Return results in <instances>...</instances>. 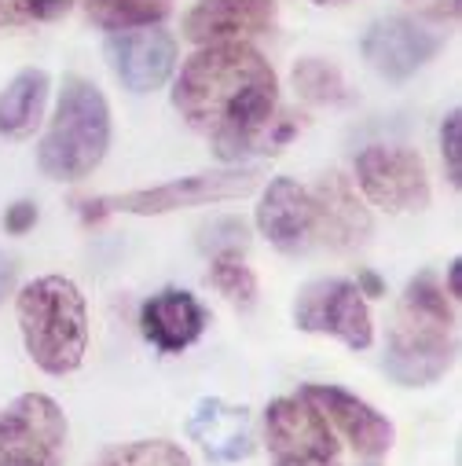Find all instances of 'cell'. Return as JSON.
<instances>
[{
  "instance_id": "1",
  "label": "cell",
  "mask_w": 462,
  "mask_h": 466,
  "mask_svg": "<svg viewBox=\"0 0 462 466\" xmlns=\"http://www.w3.org/2000/svg\"><path fill=\"white\" fill-rule=\"evenodd\" d=\"M173 106L227 166H239L250 155H276L297 133L290 114H279V77L272 63L246 41L202 45L180 66Z\"/></svg>"
},
{
  "instance_id": "2",
  "label": "cell",
  "mask_w": 462,
  "mask_h": 466,
  "mask_svg": "<svg viewBox=\"0 0 462 466\" xmlns=\"http://www.w3.org/2000/svg\"><path fill=\"white\" fill-rule=\"evenodd\" d=\"M451 327L455 316L437 276H415L397 305L386 338V375L400 386H433L437 379H444L455 360Z\"/></svg>"
},
{
  "instance_id": "3",
  "label": "cell",
  "mask_w": 462,
  "mask_h": 466,
  "mask_svg": "<svg viewBox=\"0 0 462 466\" xmlns=\"http://www.w3.org/2000/svg\"><path fill=\"white\" fill-rule=\"evenodd\" d=\"M19 330L26 353L48 375H70L81 368L88 349V309L74 279L41 276L15 298Z\"/></svg>"
},
{
  "instance_id": "4",
  "label": "cell",
  "mask_w": 462,
  "mask_h": 466,
  "mask_svg": "<svg viewBox=\"0 0 462 466\" xmlns=\"http://www.w3.org/2000/svg\"><path fill=\"white\" fill-rule=\"evenodd\" d=\"M106 147H110V106L103 92L77 74L63 77L55 114L37 147L41 173L66 184L85 180L103 162Z\"/></svg>"
},
{
  "instance_id": "5",
  "label": "cell",
  "mask_w": 462,
  "mask_h": 466,
  "mask_svg": "<svg viewBox=\"0 0 462 466\" xmlns=\"http://www.w3.org/2000/svg\"><path fill=\"white\" fill-rule=\"evenodd\" d=\"M261 177H265L261 166H231V169H220V173H195V177H180V180H169V184H158V187L85 202L81 213H85V220H103L106 213L158 217V213L191 209V206H206V202L243 198L261 184Z\"/></svg>"
},
{
  "instance_id": "6",
  "label": "cell",
  "mask_w": 462,
  "mask_h": 466,
  "mask_svg": "<svg viewBox=\"0 0 462 466\" xmlns=\"http://www.w3.org/2000/svg\"><path fill=\"white\" fill-rule=\"evenodd\" d=\"M66 415L45 393H23L0 411V466H63Z\"/></svg>"
},
{
  "instance_id": "7",
  "label": "cell",
  "mask_w": 462,
  "mask_h": 466,
  "mask_svg": "<svg viewBox=\"0 0 462 466\" xmlns=\"http://www.w3.org/2000/svg\"><path fill=\"white\" fill-rule=\"evenodd\" d=\"M265 441L276 466H341L330 422L301 397H276L265 411Z\"/></svg>"
},
{
  "instance_id": "8",
  "label": "cell",
  "mask_w": 462,
  "mask_h": 466,
  "mask_svg": "<svg viewBox=\"0 0 462 466\" xmlns=\"http://www.w3.org/2000/svg\"><path fill=\"white\" fill-rule=\"evenodd\" d=\"M294 323L308 334H326L337 338L349 349H371L375 341V323L364 294L357 290L353 279H312L301 287L294 301Z\"/></svg>"
},
{
  "instance_id": "9",
  "label": "cell",
  "mask_w": 462,
  "mask_h": 466,
  "mask_svg": "<svg viewBox=\"0 0 462 466\" xmlns=\"http://www.w3.org/2000/svg\"><path fill=\"white\" fill-rule=\"evenodd\" d=\"M357 184L386 213H407L429 206L426 162L411 147H397V144L364 147L357 155Z\"/></svg>"
},
{
  "instance_id": "10",
  "label": "cell",
  "mask_w": 462,
  "mask_h": 466,
  "mask_svg": "<svg viewBox=\"0 0 462 466\" xmlns=\"http://www.w3.org/2000/svg\"><path fill=\"white\" fill-rule=\"evenodd\" d=\"M345 441L353 444L357 455L364 459H378L393 448L397 441V430L386 415H378L367 400H360L357 393L341 390V386H323V382H312V386H301L297 390Z\"/></svg>"
},
{
  "instance_id": "11",
  "label": "cell",
  "mask_w": 462,
  "mask_h": 466,
  "mask_svg": "<svg viewBox=\"0 0 462 466\" xmlns=\"http://www.w3.org/2000/svg\"><path fill=\"white\" fill-rule=\"evenodd\" d=\"M440 34L426 30L422 23L407 15L378 19L364 37V59L375 74L386 81H407L415 70H422L440 52Z\"/></svg>"
},
{
  "instance_id": "12",
  "label": "cell",
  "mask_w": 462,
  "mask_h": 466,
  "mask_svg": "<svg viewBox=\"0 0 462 466\" xmlns=\"http://www.w3.org/2000/svg\"><path fill=\"white\" fill-rule=\"evenodd\" d=\"M106 56L118 81L129 92H155L169 81L176 66V41L173 34L158 26H136V30H118L106 37Z\"/></svg>"
},
{
  "instance_id": "13",
  "label": "cell",
  "mask_w": 462,
  "mask_h": 466,
  "mask_svg": "<svg viewBox=\"0 0 462 466\" xmlns=\"http://www.w3.org/2000/svg\"><path fill=\"white\" fill-rule=\"evenodd\" d=\"M279 8L276 0H198L184 15V37L202 45L246 41L276 30Z\"/></svg>"
},
{
  "instance_id": "14",
  "label": "cell",
  "mask_w": 462,
  "mask_h": 466,
  "mask_svg": "<svg viewBox=\"0 0 462 466\" xmlns=\"http://www.w3.org/2000/svg\"><path fill=\"white\" fill-rule=\"evenodd\" d=\"M257 228L261 236L283 254H301L316 239V202L312 191L301 187L290 177H276L257 206Z\"/></svg>"
},
{
  "instance_id": "15",
  "label": "cell",
  "mask_w": 462,
  "mask_h": 466,
  "mask_svg": "<svg viewBox=\"0 0 462 466\" xmlns=\"http://www.w3.org/2000/svg\"><path fill=\"white\" fill-rule=\"evenodd\" d=\"M206 323H209L206 305L191 290H180V287L158 290L140 309V330L162 353H184V349H191L202 338Z\"/></svg>"
},
{
  "instance_id": "16",
  "label": "cell",
  "mask_w": 462,
  "mask_h": 466,
  "mask_svg": "<svg viewBox=\"0 0 462 466\" xmlns=\"http://www.w3.org/2000/svg\"><path fill=\"white\" fill-rule=\"evenodd\" d=\"M316 202V239L334 250H353L371 236V217L357 198L353 184L341 173H330L312 191Z\"/></svg>"
},
{
  "instance_id": "17",
  "label": "cell",
  "mask_w": 462,
  "mask_h": 466,
  "mask_svg": "<svg viewBox=\"0 0 462 466\" xmlns=\"http://www.w3.org/2000/svg\"><path fill=\"white\" fill-rule=\"evenodd\" d=\"M191 441L202 444V451L213 462H239L254 451V422L246 408L224 404V400H202L198 411L187 422Z\"/></svg>"
},
{
  "instance_id": "18",
  "label": "cell",
  "mask_w": 462,
  "mask_h": 466,
  "mask_svg": "<svg viewBox=\"0 0 462 466\" xmlns=\"http://www.w3.org/2000/svg\"><path fill=\"white\" fill-rule=\"evenodd\" d=\"M48 74L37 66L19 70L8 88L0 92V137H30L41 118H45V103H48Z\"/></svg>"
},
{
  "instance_id": "19",
  "label": "cell",
  "mask_w": 462,
  "mask_h": 466,
  "mask_svg": "<svg viewBox=\"0 0 462 466\" xmlns=\"http://www.w3.org/2000/svg\"><path fill=\"white\" fill-rule=\"evenodd\" d=\"M85 12L99 30L118 34L136 26H158L173 12V0H88Z\"/></svg>"
},
{
  "instance_id": "20",
  "label": "cell",
  "mask_w": 462,
  "mask_h": 466,
  "mask_svg": "<svg viewBox=\"0 0 462 466\" xmlns=\"http://www.w3.org/2000/svg\"><path fill=\"white\" fill-rule=\"evenodd\" d=\"M294 88H297L301 99L319 103V106H334V103H349L353 99V92H349V85H345L341 70L334 63H326V59H316V56L301 59L294 66Z\"/></svg>"
},
{
  "instance_id": "21",
  "label": "cell",
  "mask_w": 462,
  "mask_h": 466,
  "mask_svg": "<svg viewBox=\"0 0 462 466\" xmlns=\"http://www.w3.org/2000/svg\"><path fill=\"white\" fill-rule=\"evenodd\" d=\"M95 466H191V455L173 441H133L106 448Z\"/></svg>"
},
{
  "instance_id": "22",
  "label": "cell",
  "mask_w": 462,
  "mask_h": 466,
  "mask_svg": "<svg viewBox=\"0 0 462 466\" xmlns=\"http://www.w3.org/2000/svg\"><path fill=\"white\" fill-rule=\"evenodd\" d=\"M209 283L239 309H250L257 301V276L243 261V254H216L209 268Z\"/></svg>"
},
{
  "instance_id": "23",
  "label": "cell",
  "mask_w": 462,
  "mask_h": 466,
  "mask_svg": "<svg viewBox=\"0 0 462 466\" xmlns=\"http://www.w3.org/2000/svg\"><path fill=\"white\" fill-rule=\"evenodd\" d=\"M246 247H250V231L239 217H220V220L202 228V250H209L213 258L216 254H243Z\"/></svg>"
},
{
  "instance_id": "24",
  "label": "cell",
  "mask_w": 462,
  "mask_h": 466,
  "mask_svg": "<svg viewBox=\"0 0 462 466\" xmlns=\"http://www.w3.org/2000/svg\"><path fill=\"white\" fill-rule=\"evenodd\" d=\"M440 155H444V173L451 187H462V114L451 110L440 126Z\"/></svg>"
},
{
  "instance_id": "25",
  "label": "cell",
  "mask_w": 462,
  "mask_h": 466,
  "mask_svg": "<svg viewBox=\"0 0 462 466\" xmlns=\"http://www.w3.org/2000/svg\"><path fill=\"white\" fill-rule=\"evenodd\" d=\"M19 5L26 23H55L74 8V0H19Z\"/></svg>"
},
{
  "instance_id": "26",
  "label": "cell",
  "mask_w": 462,
  "mask_h": 466,
  "mask_svg": "<svg viewBox=\"0 0 462 466\" xmlns=\"http://www.w3.org/2000/svg\"><path fill=\"white\" fill-rule=\"evenodd\" d=\"M34 224H37V206H34V202H15V206H8V213H5L8 236H26Z\"/></svg>"
},
{
  "instance_id": "27",
  "label": "cell",
  "mask_w": 462,
  "mask_h": 466,
  "mask_svg": "<svg viewBox=\"0 0 462 466\" xmlns=\"http://www.w3.org/2000/svg\"><path fill=\"white\" fill-rule=\"evenodd\" d=\"M407 5L415 12H422L426 19H437V23L458 19V12H462V0H407Z\"/></svg>"
},
{
  "instance_id": "28",
  "label": "cell",
  "mask_w": 462,
  "mask_h": 466,
  "mask_svg": "<svg viewBox=\"0 0 462 466\" xmlns=\"http://www.w3.org/2000/svg\"><path fill=\"white\" fill-rule=\"evenodd\" d=\"M357 290L367 294V298H382V294H386V283H382L371 268H360V272H357Z\"/></svg>"
},
{
  "instance_id": "29",
  "label": "cell",
  "mask_w": 462,
  "mask_h": 466,
  "mask_svg": "<svg viewBox=\"0 0 462 466\" xmlns=\"http://www.w3.org/2000/svg\"><path fill=\"white\" fill-rule=\"evenodd\" d=\"M0 26H26L19 0H0Z\"/></svg>"
},
{
  "instance_id": "30",
  "label": "cell",
  "mask_w": 462,
  "mask_h": 466,
  "mask_svg": "<svg viewBox=\"0 0 462 466\" xmlns=\"http://www.w3.org/2000/svg\"><path fill=\"white\" fill-rule=\"evenodd\" d=\"M447 294L455 301L462 298V261H451V268H447Z\"/></svg>"
},
{
  "instance_id": "31",
  "label": "cell",
  "mask_w": 462,
  "mask_h": 466,
  "mask_svg": "<svg viewBox=\"0 0 462 466\" xmlns=\"http://www.w3.org/2000/svg\"><path fill=\"white\" fill-rule=\"evenodd\" d=\"M8 276H12L8 261H0V294H5V287H8Z\"/></svg>"
},
{
  "instance_id": "32",
  "label": "cell",
  "mask_w": 462,
  "mask_h": 466,
  "mask_svg": "<svg viewBox=\"0 0 462 466\" xmlns=\"http://www.w3.org/2000/svg\"><path fill=\"white\" fill-rule=\"evenodd\" d=\"M312 5H345V0H312Z\"/></svg>"
},
{
  "instance_id": "33",
  "label": "cell",
  "mask_w": 462,
  "mask_h": 466,
  "mask_svg": "<svg viewBox=\"0 0 462 466\" xmlns=\"http://www.w3.org/2000/svg\"><path fill=\"white\" fill-rule=\"evenodd\" d=\"M367 466H375V462H367Z\"/></svg>"
}]
</instances>
